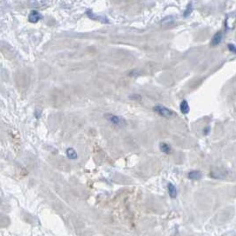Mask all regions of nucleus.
I'll list each match as a JSON object with an SVG mask.
<instances>
[{
  "instance_id": "nucleus-1",
  "label": "nucleus",
  "mask_w": 236,
  "mask_h": 236,
  "mask_svg": "<svg viewBox=\"0 0 236 236\" xmlns=\"http://www.w3.org/2000/svg\"><path fill=\"white\" fill-rule=\"evenodd\" d=\"M153 110L157 113L163 116V117H165V118H171V117L175 115V112L173 111L170 110L169 108L165 107V106L162 105V104H157L156 106H154Z\"/></svg>"
},
{
  "instance_id": "nucleus-2",
  "label": "nucleus",
  "mask_w": 236,
  "mask_h": 236,
  "mask_svg": "<svg viewBox=\"0 0 236 236\" xmlns=\"http://www.w3.org/2000/svg\"><path fill=\"white\" fill-rule=\"evenodd\" d=\"M105 118L107 119L110 122H112L113 125H116L118 127H122L126 124V122L124 120V119L120 118V116H116L112 113H107L105 114Z\"/></svg>"
},
{
  "instance_id": "nucleus-3",
  "label": "nucleus",
  "mask_w": 236,
  "mask_h": 236,
  "mask_svg": "<svg viewBox=\"0 0 236 236\" xmlns=\"http://www.w3.org/2000/svg\"><path fill=\"white\" fill-rule=\"evenodd\" d=\"M43 18L42 14L36 11V10H32L29 14V21L32 23H36L37 22H39L41 19Z\"/></svg>"
},
{
  "instance_id": "nucleus-4",
  "label": "nucleus",
  "mask_w": 236,
  "mask_h": 236,
  "mask_svg": "<svg viewBox=\"0 0 236 236\" xmlns=\"http://www.w3.org/2000/svg\"><path fill=\"white\" fill-rule=\"evenodd\" d=\"M222 39H223V33L221 31H218L215 34L212 39H211V45L212 46H217L219 43H221Z\"/></svg>"
},
{
  "instance_id": "nucleus-5",
  "label": "nucleus",
  "mask_w": 236,
  "mask_h": 236,
  "mask_svg": "<svg viewBox=\"0 0 236 236\" xmlns=\"http://www.w3.org/2000/svg\"><path fill=\"white\" fill-rule=\"evenodd\" d=\"M187 177H188V179H192V180H199L203 177V174L200 171L194 170V171H190L187 173Z\"/></svg>"
},
{
  "instance_id": "nucleus-6",
  "label": "nucleus",
  "mask_w": 236,
  "mask_h": 236,
  "mask_svg": "<svg viewBox=\"0 0 236 236\" xmlns=\"http://www.w3.org/2000/svg\"><path fill=\"white\" fill-rule=\"evenodd\" d=\"M167 188H168V193H169L170 197L172 198V199L176 198V197H177V195H178V191H177L176 187L174 186L172 183H168Z\"/></svg>"
},
{
  "instance_id": "nucleus-7",
  "label": "nucleus",
  "mask_w": 236,
  "mask_h": 236,
  "mask_svg": "<svg viewBox=\"0 0 236 236\" xmlns=\"http://www.w3.org/2000/svg\"><path fill=\"white\" fill-rule=\"evenodd\" d=\"M179 109H180L181 113H183V114H187V113L189 112V105H188L187 101H181V103H180V104H179Z\"/></svg>"
},
{
  "instance_id": "nucleus-8",
  "label": "nucleus",
  "mask_w": 236,
  "mask_h": 236,
  "mask_svg": "<svg viewBox=\"0 0 236 236\" xmlns=\"http://www.w3.org/2000/svg\"><path fill=\"white\" fill-rule=\"evenodd\" d=\"M87 15H88L90 19H92V20L99 21V22H105V23H108V22H109L106 18H104V17H101V16H97V15H95L94 14H92L90 11H88V12H87Z\"/></svg>"
},
{
  "instance_id": "nucleus-9",
  "label": "nucleus",
  "mask_w": 236,
  "mask_h": 236,
  "mask_svg": "<svg viewBox=\"0 0 236 236\" xmlns=\"http://www.w3.org/2000/svg\"><path fill=\"white\" fill-rule=\"evenodd\" d=\"M159 148H160V150L165 154H170L172 152V148L168 143H161L159 144Z\"/></svg>"
},
{
  "instance_id": "nucleus-10",
  "label": "nucleus",
  "mask_w": 236,
  "mask_h": 236,
  "mask_svg": "<svg viewBox=\"0 0 236 236\" xmlns=\"http://www.w3.org/2000/svg\"><path fill=\"white\" fill-rule=\"evenodd\" d=\"M66 156L69 159H76L78 157V155H77V152L76 150L73 148H68L66 150Z\"/></svg>"
},
{
  "instance_id": "nucleus-11",
  "label": "nucleus",
  "mask_w": 236,
  "mask_h": 236,
  "mask_svg": "<svg viewBox=\"0 0 236 236\" xmlns=\"http://www.w3.org/2000/svg\"><path fill=\"white\" fill-rule=\"evenodd\" d=\"M192 12H193V6H192V3H189V4L187 6L186 10H185V12H184V17L189 16V15L192 14Z\"/></svg>"
},
{
  "instance_id": "nucleus-12",
  "label": "nucleus",
  "mask_w": 236,
  "mask_h": 236,
  "mask_svg": "<svg viewBox=\"0 0 236 236\" xmlns=\"http://www.w3.org/2000/svg\"><path fill=\"white\" fill-rule=\"evenodd\" d=\"M227 47H228V49H229V50H230V51H232L233 53H235L236 52V47L234 43H229L228 45H227Z\"/></svg>"
},
{
  "instance_id": "nucleus-13",
  "label": "nucleus",
  "mask_w": 236,
  "mask_h": 236,
  "mask_svg": "<svg viewBox=\"0 0 236 236\" xmlns=\"http://www.w3.org/2000/svg\"><path fill=\"white\" fill-rule=\"evenodd\" d=\"M209 132H210V128H209V127H206V128H205V130H204V134L207 135V133H209Z\"/></svg>"
}]
</instances>
